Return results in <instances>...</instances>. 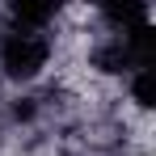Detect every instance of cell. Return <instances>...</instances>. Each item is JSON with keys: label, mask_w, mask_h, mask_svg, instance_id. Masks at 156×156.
<instances>
[{"label": "cell", "mask_w": 156, "mask_h": 156, "mask_svg": "<svg viewBox=\"0 0 156 156\" xmlns=\"http://www.w3.org/2000/svg\"><path fill=\"white\" fill-rule=\"evenodd\" d=\"M122 84H127V97L135 101V110H152V63L148 68H135Z\"/></svg>", "instance_id": "7a4b0ae2"}, {"label": "cell", "mask_w": 156, "mask_h": 156, "mask_svg": "<svg viewBox=\"0 0 156 156\" xmlns=\"http://www.w3.org/2000/svg\"><path fill=\"white\" fill-rule=\"evenodd\" d=\"M131 156H148V152H131Z\"/></svg>", "instance_id": "5b68a950"}, {"label": "cell", "mask_w": 156, "mask_h": 156, "mask_svg": "<svg viewBox=\"0 0 156 156\" xmlns=\"http://www.w3.org/2000/svg\"><path fill=\"white\" fill-rule=\"evenodd\" d=\"M59 156H89V152H80V148H72V152H59Z\"/></svg>", "instance_id": "3957f363"}, {"label": "cell", "mask_w": 156, "mask_h": 156, "mask_svg": "<svg viewBox=\"0 0 156 156\" xmlns=\"http://www.w3.org/2000/svg\"><path fill=\"white\" fill-rule=\"evenodd\" d=\"M51 59H55V34L0 26V76L9 84L34 89L51 72Z\"/></svg>", "instance_id": "6da1fadb"}, {"label": "cell", "mask_w": 156, "mask_h": 156, "mask_svg": "<svg viewBox=\"0 0 156 156\" xmlns=\"http://www.w3.org/2000/svg\"><path fill=\"white\" fill-rule=\"evenodd\" d=\"M0 131H4V110H0Z\"/></svg>", "instance_id": "277c9868"}]
</instances>
